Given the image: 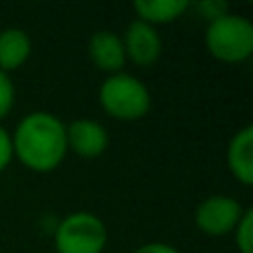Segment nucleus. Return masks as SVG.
I'll return each mask as SVG.
<instances>
[{"instance_id":"obj_12","label":"nucleus","mask_w":253,"mask_h":253,"mask_svg":"<svg viewBox=\"0 0 253 253\" xmlns=\"http://www.w3.org/2000/svg\"><path fill=\"white\" fill-rule=\"evenodd\" d=\"M236 247L240 253H253V209H245L240 222L233 229Z\"/></svg>"},{"instance_id":"obj_4","label":"nucleus","mask_w":253,"mask_h":253,"mask_svg":"<svg viewBox=\"0 0 253 253\" xmlns=\"http://www.w3.org/2000/svg\"><path fill=\"white\" fill-rule=\"evenodd\" d=\"M107 240L109 233L105 222L89 211L65 215L53 231L56 253H102Z\"/></svg>"},{"instance_id":"obj_10","label":"nucleus","mask_w":253,"mask_h":253,"mask_svg":"<svg viewBox=\"0 0 253 253\" xmlns=\"http://www.w3.org/2000/svg\"><path fill=\"white\" fill-rule=\"evenodd\" d=\"M31 38L25 29L7 27L0 31V71H16L29 60Z\"/></svg>"},{"instance_id":"obj_13","label":"nucleus","mask_w":253,"mask_h":253,"mask_svg":"<svg viewBox=\"0 0 253 253\" xmlns=\"http://www.w3.org/2000/svg\"><path fill=\"white\" fill-rule=\"evenodd\" d=\"M13 105H16V87L9 74L0 71V120H4L11 114Z\"/></svg>"},{"instance_id":"obj_16","label":"nucleus","mask_w":253,"mask_h":253,"mask_svg":"<svg viewBox=\"0 0 253 253\" xmlns=\"http://www.w3.org/2000/svg\"><path fill=\"white\" fill-rule=\"evenodd\" d=\"M133 253H180L173 245H167V242H147V245H140L138 249H133Z\"/></svg>"},{"instance_id":"obj_2","label":"nucleus","mask_w":253,"mask_h":253,"mask_svg":"<svg viewBox=\"0 0 253 253\" xmlns=\"http://www.w3.org/2000/svg\"><path fill=\"white\" fill-rule=\"evenodd\" d=\"M98 102L109 118L120 123H135L151 109V91L140 78L120 71L102 80L98 89Z\"/></svg>"},{"instance_id":"obj_3","label":"nucleus","mask_w":253,"mask_h":253,"mask_svg":"<svg viewBox=\"0 0 253 253\" xmlns=\"http://www.w3.org/2000/svg\"><path fill=\"white\" fill-rule=\"evenodd\" d=\"M205 44L211 58L227 65L249 60L253 53V22L240 13H224L207 25Z\"/></svg>"},{"instance_id":"obj_7","label":"nucleus","mask_w":253,"mask_h":253,"mask_svg":"<svg viewBox=\"0 0 253 253\" xmlns=\"http://www.w3.org/2000/svg\"><path fill=\"white\" fill-rule=\"evenodd\" d=\"M120 38H123V44H125L126 62H133L135 67H151L160 60L162 38L156 27L133 20L126 25L125 34Z\"/></svg>"},{"instance_id":"obj_6","label":"nucleus","mask_w":253,"mask_h":253,"mask_svg":"<svg viewBox=\"0 0 253 253\" xmlns=\"http://www.w3.org/2000/svg\"><path fill=\"white\" fill-rule=\"evenodd\" d=\"M67 151L76 153L84 160H96L109 147V131L102 123L93 118H78L65 125Z\"/></svg>"},{"instance_id":"obj_8","label":"nucleus","mask_w":253,"mask_h":253,"mask_svg":"<svg viewBox=\"0 0 253 253\" xmlns=\"http://www.w3.org/2000/svg\"><path fill=\"white\" fill-rule=\"evenodd\" d=\"M87 56L93 62V67H98L107 76L120 74L126 65L123 38L111 29H100L91 34L87 42Z\"/></svg>"},{"instance_id":"obj_9","label":"nucleus","mask_w":253,"mask_h":253,"mask_svg":"<svg viewBox=\"0 0 253 253\" xmlns=\"http://www.w3.org/2000/svg\"><path fill=\"white\" fill-rule=\"evenodd\" d=\"M227 169L245 187L253 184V126L245 125L227 144Z\"/></svg>"},{"instance_id":"obj_1","label":"nucleus","mask_w":253,"mask_h":253,"mask_svg":"<svg viewBox=\"0 0 253 253\" xmlns=\"http://www.w3.org/2000/svg\"><path fill=\"white\" fill-rule=\"evenodd\" d=\"M13 158L29 171L49 173L58 169L67 156L65 123L49 111L27 114L11 133Z\"/></svg>"},{"instance_id":"obj_11","label":"nucleus","mask_w":253,"mask_h":253,"mask_svg":"<svg viewBox=\"0 0 253 253\" xmlns=\"http://www.w3.org/2000/svg\"><path fill=\"white\" fill-rule=\"evenodd\" d=\"M191 2L187 0H138L133 2L135 20L147 22L151 27L158 25H171L178 18H182L189 11Z\"/></svg>"},{"instance_id":"obj_5","label":"nucleus","mask_w":253,"mask_h":253,"mask_svg":"<svg viewBox=\"0 0 253 253\" xmlns=\"http://www.w3.org/2000/svg\"><path fill=\"white\" fill-rule=\"evenodd\" d=\"M245 207L231 196H209L196 207L193 213V222H196L198 231L205 233L209 238H224L233 233L236 224L240 222Z\"/></svg>"},{"instance_id":"obj_15","label":"nucleus","mask_w":253,"mask_h":253,"mask_svg":"<svg viewBox=\"0 0 253 253\" xmlns=\"http://www.w3.org/2000/svg\"><path fill=\"white\" fill-rule=\"evenodd\" d=\"M13 160V149H11V133L0 125V173L11 165Z\"/></svg>"},{"instance_id":"obj_14","label":"nucleus","mask_w":253,"mask_h":253,"mask_svg":"<svg viewBox=\"0 0 253 253\" xmlns=\"http://www.w3.org/2000/svg\"><path fill=\"white\" fill-rule=\"evenodd\" d=\"M198 13H200L202 18L207 20V25L213 20H218V18H222L224 13H229L231 9H229L227 2H222V0H202V2L196 4Z\"/></svg>"}]
</instances>
